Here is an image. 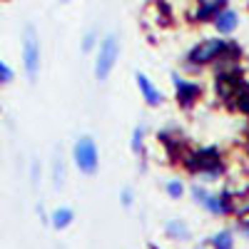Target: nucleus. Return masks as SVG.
Masks as SVG:
<instances>
[{
  "label": "nucleus",
  "instance_id": "7ed1b4c3",
  "mask_svg": "<svg viewBox=\"0 0 249 249\" xmlns=\"http://www.w3.org/2000/svg\"><path fill=\"white\" fill-rule=\"evenodd\" d=\"M117 55H120V40H117V35L110 33L105 40H102L100 55H97V60H95V75H97L100 82L107 80V75L112 72L115 62H117Z\"/></svg>",
  "mask_w": 249,
  "mask_h": 249
},
{
  "label": "nucleus",
  "instance_id": "39448f33",
  "mask_svg": "<svg viewBox=\"0 0 249 249\" xmlns=\"http://www.w3.org/2000/svg\"><path fill=\"white\" fill-rule=\"evenodd\" d=\"M192 197H195V202L199 207H204V210L212 212V214H227L232 210L230 199H227L224 195H212V192L202 190V187H192Z\"/></svg>",
  "mask_w": 249,
  "mask_h": 249
},
{
  "label": "nucleus",
  "instance_id": "6ab92c4d",
  "mask_svg": "<svg viewBox=\"0 0 249 249\" xmlns=\"http://www.w3.org/2000/svg\"><path fill=\"white\" fill-rule=\"evenodd\" d=\"M122 204H124V207L132 204V192H130V190H122Z\"/></svg>",
  "mask_w": 249,
  "mask_h": 249
},
{
  "label": "nucleus",
  "instance_id": "9d476101",
  "mask_svg": "<svg viewBox=\"0 0 249 249\" xmlns=\"http://www.w3.org/2000/svg\"><path fill=\"white\" fill-rule=\"evenodd\" d=\"M50 219H53V227H55V230H65V227L72 224L75 214H72V210H68V207H60V210L53 212Z\"/></svg>",
  "mask_w": 249,
  "mask_h": 249
},
{
  "label": "nucleus",
  "instance_id": "a211bd4d",
  "mask_svg": "<svg viewBox=\"0 0 249 249\" xmlns=\"http://www.w3.org/2000/svg\"><path fill=\"white\" fill-rule=\"evenodd\" d=\"M95 37H97L95 30H88L85 33V40H82V50H85V53H90V48L95 45Z\"/></svg>",
  "mask_w": 249,
  "mask_h": 249
},
{
  "label": "nucleus",
  "instance_id": "f3484780",
  "mask_svg": "<svg viewBox=\"0 0 249 249\" xmlns=\"http://www.w3.org/2000/svg\"><path fill=\"white\" fill-rule=\"evenodd\" d=\"M62 179H65V172H62V160H55V184L62 187Z\"/></svg>",
  "mask_w": 249,
  "mask_h": 249
},
{
  "label": "nucleus",
  "instance_id": "9b49d317",
  "mask_svg": "<svg viewBox=\"0 0 249 249\" xmlns=\"http://www.w3.org/2000/svg\"><path fill=\"white\" fill-rule=\"evenodd\" d=\"M167 234L172 237V239H187L190 237V227H187L184 222H179V219H172V222H167Z\"/></svg>",
  "mask_w": 249,
  "mask_h": 249
},
{
  "label": "nucleus",
  "instance_id": "ddd939ff",
  "mask_svg": "<svg viewBox=\"0 0 249 249\" xmlns=\"http://www.w3.org/2000/svg\"><path fill=\"white\" fill-rule=\"evenodd\" d=\"M237 105H239L242 112L249 115V88H247V85H242V90H239V95H237Z\"/></svg>",
  "mask_w": 249,
  "mask_h": 249
},
{
  "label": "nucleus",
  "instance_id": "423d86ee",
  "mask_svg": "<svg viewBox=\"0 0 249 249\" xmlns=\"http://www.w3.org/2000/svg\"><path fill=\"white\" fill-rule=\"evenodd\" d=\"M214 28H217V33H222V35H232L234 30H237V25H239V15H237V10H232V8H222L217 15H214Z\"/></svg>",
  "mask_w": 249,
  "mask_h": 249
},
{
  "label": "nucleus",
  "instance_id": "412c9836",
  "mask_svg": "<svg viewBox=\"0 0 249 249\" xmlns=\"http://www.w3.org/2000/svg\"><path fill=\"white\" fill-rule=\"evenodd\" d=\"M150 249H157V247H150Z\"/></svg>",
  "mask_w": 249,
  "mask_h": 249
},
{
  "label": "nucleus",
  "instance_id": "20e7f679",
  "mask_svg": "<svg viewBox=\"0 0 249 249\" xmlns=\"http://www.w3.org/2000/svg\"><path fill=\"white\" fill-rule=\"evenodd\" d=\"M232 45L227 40H219V37H210V40H202L197 48L190 50V60L197 62V65H204V62H212L217 60L224 50H230Z\"/></svg>",
  "mask_w": 249,
  "mask_h": 249
},
{
  "label": "nucleus",
  "instance_id": "f257e3e1",
  "mask_svg": "<svg viewBox=\"0 0 249 249\" xmlns=\"http://www.w3.org/2000/svg\"><path fill=\"white\" fill-rule=\"evenodd\" d=\"M72 157H75V164L82 175H95L97 167H100V152H97V144L92 137H80L75 142V150H72Z\"/></svg>",
  "mask_w": 249,
  "mask_h": 249
},
{
  "label": "nucleus",
  "instance_id": "2eb2a0df",
  "mask_svg": "<svg viewBox=\"0 0 249 249\" xmlns=\"http://www.w3.org/2000/svg\"><path fill=\"white\" fill-rule=\"evenodd\" d=\"M142 137H144V127L140 124L132 135V152H137V155H142Z\"/></svg>",
  "mask_w": 249,
  "mask_h": 249
},
{
  "label": "nucleus",
  "instance_id": "4be33fe9",
  "mask_svg": "<svg viewBox=\"0 0 249 249\" xmlns=\"http://www.w3.org/2000/svg\"><path fill=\"white\" fill-rule=\"evenodd\" d=\"M247 8H249V3H247Z\"/></svg>",
  "mask_w": 249,
  "mask_h": 249
},
{
  "label": "nucleus",
  "instance_id": "6e6552de",
  "mask_svg": "<svg viewBox=\"0 0 249 249\" xmlns=\"http://www.w3.org/2000/svg\"><path fill=\"white\" fill-rule=\"evenodd\" d=\"M172 80H175V85H177V100L182 102L184 107H190L192 102L197 100V95H199V88H197V85H192V82L179 80V77H172Z\"/></svg>",
  "mask_w": 249,
  "mask_h": 249
},
{
  "label": "nucleus",
  "instance_id": "aec40b11",
  "mask_svg": "<svg viewBox=\"0 0 249 249\" xmlns=\"http://www.w3.org/2000/svg\"><path fill=\"white\" fill-rule=\"evenodd\" d=\"M197 249H204V247H197Z\"/></svg>",
  "mask_w": 249,
  "mask_h": 249
},
{
  "label": "nucleus",
  "instance_id": "dca6fc26",
  "mask_svg": "<svg viewBox=\"0 0 249 249\" xmlns=\"http://www.w3.org/2000/svg\"><path fill=\"white\" fill-rule=\"evenodd\" d=\"M15 77V72H13V68H8L3 60H0V82H10Z\"/></svg>",
  "mask_w": 249,
  "mask_h": 249
},
{
  "label": "nucleus",
  "instance_id": "f8f14e48",
  "mask_svg": "<svg viewBox=\"0 0 249 249\" xmlns=\"http://www.w3.org/2000/svg\"><path fill=\"white\" fill-rule=\"evenodd\" d=\"M210 244L214 249H234V239H232V232H219L210 239Z\"/></svg>",
  "mask_w": 249,
  "mask_h": 249
},
{
  "label": "nucleus",
  "instance_id": "1a4fd4ad",
  "mask_svg": "<svg viewBox=\"0 0 249 249\" xmlns=\"http://www.w3.org/2000/svg\"><path fill=\"white\" fill-rule=\"evenodd\" d=\"M137 85H140V90H142L144 102H147V105H160V102H162V92H160L142 72H137Z\"/></svg>",
  "mask_w": 249,
  "mask_h": 249
},
{
  "label": "nucleus",
  "instance_id": "f03ea898",
  "mask_svg": "<svg viewBox=\"0 0 249 249\" xmlns=\"http://www.w3.org/2000/svg\"><path fill=\"white\" fill-rule=\"evenodd\" d=\"M23 65H25V75L30 82L37 80L40 72V40L33 25H28L23 30Z\"/></svg>",
  "mask_w": 249,
  "mask_h": 249
},
{
  "label": "nucleus",
  "instance_id": "4468645a",
  "mask_svg": "<svg viewBox=\"0 0 249 249\" xmlns=\"http://www.w3.org/2000/svg\"><path fill=\"white\" fill-rule=\"evenodd\" d=\"M167 195H170L172 199H179V197L184 195V187H182V182H177V179L167 182Z\"/></svg>",
  "mask_w": 249,
  "mask_h": 249
},
{
  "label": "nucleus",
  "instance_id": "0eeeda50",
  "mask_svg": "<svg viewBox=\"0 0 249 249\" xmlns=\"http://www.w3.org/2000/svg\"><path fill=\"white\" fill-rule=\"evenodd\" d=\"M224 5H227V0H199V5L195 10V18L199 20V23H210Z\"/></svg>",
  "mask_w": 249,
  "mask_h": 249
}]
</instances>
